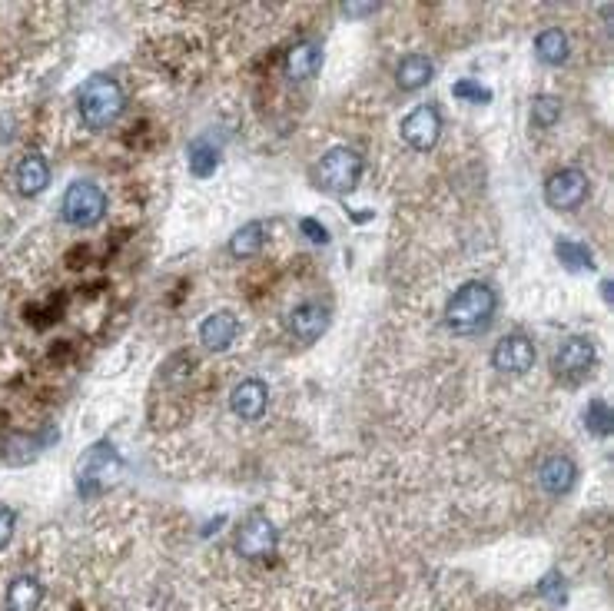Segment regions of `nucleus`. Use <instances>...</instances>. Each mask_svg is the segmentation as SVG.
Returning <instances> with one entry per match:
<instances>
[{"mask_svg": "<svg viewBox=\"0 0 614 611\" xmlns=\"http://www.w3.org/2000/svg\"><path fill=\"white\" fill-rule=\"evenodd\" d=\"M44 602V585L34 575H17L7 585V611H37Z\"/></svg>", "mask_w": 614, "mask_h": 611, "instance_id": "17", "label": "nucleus"}, {"mask_svg": "<svg viewBox=\"0 0 614 611\" xmlns=\"http://www.w3.org/2000/svg\"><path fill=\"white\" fill-rule=\"evenodd\" d=\"M555 256L561 260V266L568 269H595V256H591V250L585 243H575V240H558L555 243Z\"/></svg>", "mask_w": 614, "mask_h": 611, "instance_id": "22", "label": "nucleus"}, {"mask_svg": "<svg viewBox=\"0 0 614 611\" xmlns=\"http://www.w3.org/2000/svg\"><path fill=\"white\" fill-rule=\"evenodd\" d=\"M14 180H17V190L24 196L44 193L47 183H50V163L40 157V153H27V157H20V163H17Z\"/></svg>", "mask_w": 614, "mask_h": 611, "instance_id": "15", "label": "nucleus"}, {"mask_svg": "<svg viewBox=\"0 0 614 611\" xmlns=\"http://www.w3.org/2000/svg\"><path fill=\"white\" fill-rule=\"evenodd\" d=\"M117 469H120V459H117V452H113V445L110 442H97L87 452V459H83L80 472H77L80 495H87V499H90V495H97L100 485L107 482Z\"/></svg>", "mask_w": 614, "mask_h": 611, "instance_id": "8", "label": "nucleus"}, {"mask_svg": "<svg viewBox=\"0 0 614 611\" xmlns=\"http://www.w3.org/2000/svg\"><path fill=\"white\" fill-rule=\"evenodd\" d=\"M535 54L541 64L548 67H561L571 54V40L561 27H545L541 34L535 37Z\"/></svg>", "mask_w": 614, "mask_h": 611, "instance_id": "18", "label": "nucleus"}, {"mask_svg": "<svg viewBox=\"0 0 614 611\" xmlns=\"http://www.w3.org/2000/svg\"><path fill=\"white\" fill-rule=\"evenodd\" d=\"M263 240H266L263 223H246V226H239V230L233 233L230 253L236 256V260H253V256L263 250Z\"/></svg>", "mask_w": 614, "mask_h": 611, "instance_id": "20", "label": "nucleus"}, {"mask_svg": "<svg viewBox=\"0 0 614 611\" xmlns=\"http://www.w3.org/2000/svg\"><path fill=\"white\" fill-rule=\"evenodd\" d=\"M186 157H190V170L193 176H213L216 167H220V147H213L210 137H200L190 143V150H186Z\"/></svg>", "mask_w": 614, "mask_h": 611, "instance_id": "21", "label": "nucleus"}, {"mask_svg": "<svg viewBox=\"0 0 614 611\" xmlns=\"http://www.w3.org/2000/svg\"><path fill=\"white\" fill-rule=\"evenodd\" d=\"M376 4H346L342 7V17H362V14H372Z\"/></svg>", "mask_w": 614, "mask_h": 611, "instance_id": "28", "label": "nucleus"}, {"mask_svg": "<svg viewBox=\"0 0 614 611\" xmlns=\"http://www.w3.org/2000/svg\"><path fill=\"white\" fill-rule=\"evenodd\" d=\"M362 153H356L352 147H332L322 153L319 167H316V183L319 190L326 193H349L356 190V183L362 180Z\"/></svg>", "mask_w": 614, "mask_h": 611, "instance_id": "3", "label": "nucleus"}, {"mask_svg": "<svg viewBox=\"0 0 614 611\" xmlns=\"http://www.w3.org/2000/svg\"><path fill=\"white\" fill-rule=\"evenodd\" d=\"M10 538H14V512L0 509V552L10 545Z\"/></svg>", "mask_w": 614, "mask_h": 611, "instance_id": "27", "label": "nucleus"}, {"mask_svg": "<svg viewBox=\"0 0 614 611\" xmlns=\"http://www.w3.org/2000/svg\"><path fill=\"white\" fill-rule=\"evenodd\" d=\"M435 74V64L425 54H405L395 67V84L402 90H419L432 80Z\"/></svg>", "mask_w": 614, "mask_h": 611, "instance_id": "19", "label": "nucleus"}, {"mask_svg": "<svg viewBox=\"0 0 614 611\" xmlns=\"http://www.w3.org/2000/svg\"><path fill=\"white\" fill-rule=\"evenodd\" d=\"M578 479V465L571 455H548L545 462L538 465V485L548 495H565L575 489Z\"/></svg>", "mask_w": 614, "mask_h": 611, "instance_id": "11", "label": "nucleus"}, {"mask_svg": "<svg viewBox=\"0 0 614 611\" xmlns=\"http://www.w3.org/2000/svg\"><path fill=\"white\" fill-rule=\"evenodd\" d=\"M588 196V176L578 167H565L548 176L545 183V203L551 210H578Z\"/></svg>", "mask_w": 614, "mask_h": 611, "instance_id": "6", "label": "nucleus"}, {"mask_svg": "<svg viewBox=\"0 0 614 611\" xmlns=\"http://www.w3.org/2000/svg\"><path fill=\"white\" fill-rule=\"evenodd\" d=\"M402 140L409 143L412 150H432L439 143V133H442V113L435 110V103H425V107H415L409 117L402 120Z\"/></svg>", "mask_w": 614, "mask_h": 611, "instance_id": "10", "label": "nucleus"}, {"mask_svg": "<svg viewBox=\"0 0 614 611\" xmlns=\"http://www.w3.org/2000/svg\"><path fill=\"white\" fill-rule=\"evenodd\" d=\"M266 402H269V389H266V382H259V379H243L230 392L233 416H239L243 422H256L259 416H263Z\"/></svg>", "mask_w": 614, "mask_h": 611, "instance_id": "12", "label": "nucleus"}, {"mask_svg": "<svg viewBox=\"0 0 614 611\" xmlns=\"http://www.w3.org/2000/svg\"><path fill=\"white\" fill-rule=\"evenodd\" d=\"M595 362H598L595 343L585 336H571L555 349V356H551V369H555V376L561 382L575 386V382H581L591 369H595Z\"/></svg>", "mask_w": 614, "mask_h": 611, "instance_id": "5", "label": "nucleus"}, {"mask_svg": "<svg viewBox=\"0 0 614 611\" xmlns=\"http://www.w3.org/2000/svg\"><path fill=\"white\" fill-rule=\"evenodd\" d=\"M611 293H614V286H611V279H605V283H601V296H605V303H611Z\"/></svg>", "mask_w": 614, "mask_h": 611, "instance_id": "29", "label": "nucleus"}, {"mask_svg": "<svg viewBox=\"0 0 614 611\" xmlns=\"http://www.w3.org/2000/svg\"><path fill=\"white\" fill-rule=\"evenodd\" d=\"M239 333V323L233 313H210L200 326V343L210 352H226Z\"/></svg>", "mask_w": 614, "mask_h": 611, "instance_id": "14", "label": "nucleus"}, {"mask_svg": "<svg viewBox=\"0 0 614 611\" xmlns=\"http://www.w3.org/2000/svg\"><path fill=\"white\" fill-rule=\"evenodd\" d=\"M77 110L80 120L87 123L90 130H107L113 120L123 113V90L113 77H90L87 84L77 93Z\"/></svg>", "mask_w": 614, "mask_h": 611, "instance_id": "2", "label": "nucleus"}, {"mask_svg": "<svg viewBox=\"0 0 614 611\" xmlns=\"http://www.w3.org/2000/svg\"><path fill=\"white\" fill-rule=\"evenodd\" d=\"M535 359H538L535 343L525 333H508L492 349V366L498 372H508V376H525L535 366Z\"/></svg>", "mask_w": 614, "mask_h": 611, "instance_id": "7", "label": "nucleus"}, {"mask_svg": "<svg viewBox=\"0 0 614 611\" xmlns=\"http://www.w3.org/2000/svg\"><path fill=\"white\" fill-rule=\"evenodd\" d=\"M319 60H322V47L316 40H299V44L289 47V54H286L289 80H309L319 70Z\"/></svg>", "mask_w": 614, "mask_h": 611, "instance_id": "16", "label": "nucleus"}, {"mask_svg": "<svg viewBox=\"0 0 614 611\" xmlns=\"http://www.w3.org/2000/svg\"><path fill=\"white\" fill-rule=\"evenodd\" d=\"M498 309V296L488 283H478V279H468L452 293L449 306H445V326L452 329L455 336H472L482 333V329L492 323Z\"/></svg>", "mask_w": 614, "mask_h": 611, "instance_id": "1", "label": "nucleus"}, {"mask_svg": "<svg viewBox=\"0 0 614 611\" xmlns=\"http://www.w3.org/2000/svg\"><path fill=\"white\" fill-rule=\"evenodd\" d=\"M103 213H107V193H103L97 183L74 180L67 186L64 200H60V216H64V223L87 230V226L103 220Z\"/></svg>", "mask_w": 614, "mask_h": 611, "instance_id": "4", "label": "nucleus"}, {"mask_svg": "<svg viewBox=\"0 0 614 611\" xmlns=\"http://www.w3.org/2000/svg\"><path fill=\"white\" fill-rule=\"evenodd\" d=\"M585 426L595 432V436H611V426H614V416H611V406L605 399H591L588 409H585Z\"/></svg>", "mask_w": 614, "mask_h": 611, "instance_id": "24", "label": "nucleus"}, {"mask_svg": "<svg viewBox=\"0 0 614 611\" xmlns=\"http://www.w3.org/2000/svg\"><path fill=\"white\" fill-rule=\"evenodd\" d=\"M558 117H561V100L558 97H548V93H541V97L532 100V127L548 130V127H555Z\"/></svg>", "mask_w": 614, "mask_h": 611, "instance_id": "23", "label": "nucleus"}, {"mask_svg": "<svg viewBox=\"0 0 614 611\" xmlns=\"http://www.w3.org/2000/svg\"><path fill=\"white\" fill-rule=\"evenodd\" d=\"M452 97L472 100V103H488V100H492V90H488V87H478L475 80H459V84L452 87Z\"/></svg>", "mask_w": 614, "mask_h": 611, "instance_id": "25", "label": "nucleus"}, {"mask_svg": "<svg viewBox=\"0 0 614 611\" xmlns=\"http://www.w3.org/2000/svg\"><path fill=\"white\" fill-rule=\"evenodd\" d=\"M329 329V309L322 303H303L289 313V333H293L299 343L309 346Z\"/></svg>", "mask_w": 614, "mask_h": 611, "instance_id": "13", "label": "nucleus"}, {"mask_svg": "<svg viewBox=\"0 0 614 611\" xmlns=\"http://www.w3.org/2000/svg\"><path fill=\"white\" fill-rule=\"evenodd\" d=\"M299 233H303L306 240H312V243H329V230L319 220H312V216L299 220Z\"/></svg>", "mask_w": 614, "mask_h": 611, "instance_id": "26", "label": "nucleus"}, {"mask_svg": "<svg viewBox=\"0 0 614 611\" xmlns=\"http://www.w3.org/2000/svg\"><path fill=\"white\" fill-rule=\"evenodd\" d=\"M276 542H279V532H276V525L266 519V515H249V519L239 525V532H236V552L243 558H253V562L273 555Z\"/></svg>", "mask_w": 614, "mask_h": 611, "instance_id": "9", "label": "nucleus"}]
</instances>
